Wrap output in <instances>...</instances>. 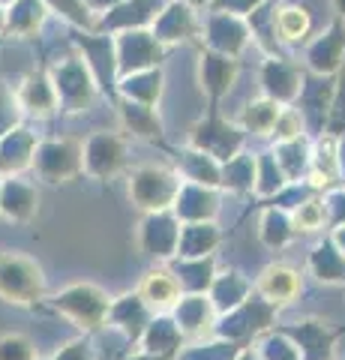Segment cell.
Segmentation results:
<instances>
[{
	"label": "cell",
	"mask_w": 345,
	"mask_h": 360,
	"mask_svg": "<svg viewBox=\"0 0 345 360\" xmlns=\"http://www.w3.org/2000/svg\"><path fill=\"white\" fill-rule=\"evenodd\" d=\"M273 27H276L280 45H300V42L309 39L315 21H313L309 6H304V4H276Z\"/></svg>",
	"instance_id": "cell-14"
},
{
	"label": "cell",
	"mask_w": 345,
	"mask_h": 360,
	"mask_svg": "<svg viewBox=\"0 0 345 360\" xmlns=\"http://www.w3.org/2000/svg\"><path fill=\"white\" fill-rule=\"evenodd\" d=\"M0 360H33V345L30 340L18 333L0 336Z\"/></svg>",
	"instance_id": "cell-25"
},
{
	"label": "cell",
	"mask_w": 345,
	"mask_h": 360,
	"mask_svg": "<svg viewBox=\"0 0 345 360\" xmlns=\"http://www.w3.org/2000/svg\"><path fill=\"white\" fill-rule=\"evenodd\" d=\"M162 90H165L162 66H150V70H138V72L120 75V94H124V99H132V103L160 105Z\"/></svg>",
	"instance_id": "cell-15"
},
{
	"label": "cell",
	"mask_w": 345,
	"mask_h": 360,
	"mask_svg": "<svg viewBox=\"0 0 345 360\" xmlns=\"http://www.w3.org/2000/svg\"><path fill=\"white\" fill-rule=\"evenodd\" d=\"M321 222H325V205H321V201H306V205H300V210L294 213V225L300 231H315V229H321Z\"/></svg>",
	"instance_id": "cell-26"
},
{
	"label": "cell",
	"mask_w": 345,
	"mask_h": 360,
	"mask_svg": "<svg viewBox=\"0 0 345 360\" xmlns=\"http://www.w3.org/2000/svg\"><path fill=\"white\" fill-rule=\"evenodd\" d=\"M54 360H91V352H87V342H72V345H66Z\"/></svg>",
	"instance_id": "cell-28"
},
{
	"label": "cell",
	"mask_w": 345,
	"mask_h": 360,
	"mask_svg": "<svg viewBox=\"0 0 345 360\" xmlns=\"http://www.w3.org/2000/svg\"><path fill=\"white\" fill-rule=\"evenodd\" d=\"M58 94H60L70 105H75V108H84L87 103H91V96H93V82H91V75H87L84 66H79V63L63 66L60 75H58Z\"/></svg>",
	"instance_id": "cell-19"
},
{
	"label": "cell",
	"mask_w": 345,
	"mask_h": 360,
	"mask_svg": "<svg viewBox=\"0 0 345 360\" xmlns=\"http://www.w3.org/2000/svg\"><path fill=\"white\" fill-rule=\"evenodd\" d=\"M259 291L271 303H276V307H285V303H292L300 291L297 270H292L288 264H271L259 279Z\"/></svg>",
	"instance_id": "cell-17"
},
{
	"label": "cell",
	"mask_w": 345,
	"mask_h": 360,
	"mask_svg": "<svg viewBox=\"0 0 345 360\" xmlns=\"http://www.w3.org/2000/svg\"><path fill=\"white\" fill-rule=\"evenodd\" d=\"M120 123L141 141H162V117L157 105H141L132 103V99H124L120 103Z\"/></svg>",
	"instance_id": "cell-16"
},
{
	"label": "cell",
	"mask_w": 345,
	"mask_h": 360,
	"mask_svg": "<svg viewBox=\"0 0 345 360\" xmlns=\"http://www.w3.org/2000/svg\"><path fill=\"white\" fill-rule=\"evenodd\" d=\"M271 135L276 141H292V139H300L304 135V115H300V108L294 105H282L280 108V117H276Z\"/></svg>",
	"instance_id": "cell-23"
},
{
	"label": "cell",
	"mask_w": 345,
	"mask_h": 360,
	"mask_svg": "<svg viewBox=\"0 0 345 360\" xmlns=\"http://www.w3.org/2000/svg\"><path fill=\"white\" fill-rule=\"evenodd\" d=\"M54 309L63 312V315H70L79 328L93 330V328H99V324L105 321L108 300H105L103 291L93 288V285H72L70 291L58 295V300H54Z\"/></svg>",
	"instance_id": "cell-9"
},
{
	"label": "cell",
	"mask_w": 345,
	"mask_h": 360,
	"mask_svg": "<svg viewBox=\"0 0 345 360\" xmlns=\"http://www.w3.org/2000/svg\"><path fill=\"white\" fill-rule=\"evenodd\" d=\"M237 72H240L237 58H228V54H216L210 49H202V60H198V84H202L204 96L214 105L228 94L231 87H235Z\"/></svg>",
	"instance_id": "cell-10"
},
{
	"label": "cell",
	"mask_w": 345,
	"mask_h": 360,
	"mask_svg": "<svg viewBox=\"0 0 345 360\" xmlns=\"http://www.w3.org/2000/svg\"><path fill=\"white\" fill-rule=\"evenodd\" d=\"M129 195L138 201V207H165L181 195V180L162 165H141L132 174Z\"/></svg>",
	"instance_id": "cell-7"
},
{
	"label": "cell",
	"mask_w": 345,
	"mask_h": 360,
	"mask_svg": "<svg viewBox=\"0 0 345 360\" xmlns=\"http://www.w3.org/2000/svg\"><path fill=\"white\" fill-rule=\"evenodd\" d=\"M306 66L321 78H333L345 66V21L333 18L330 25L309 39L306 45Z\"/></svg>",
	"instance_id": "cell-6"
},
{
	"label": "cell",
	"mask_w": 345,
	"mask_h": 360,
	"mask_svg": "<svg viewBox=\"0 0 345 360\" xmlns=\"http://www.w3.org/2000/svg\"><path fill=\"white\" fill-rule=\"evenodd\" d=\"M280 103H273V99H252V103L243 108L240 115V129L243 132H252V135H271L276 117H280Z\"/></svg>",
	"instance_id": "cell-20"
},
{
	"label": "cell",
	"mask_w": 345,
	"mask_h": 360,
	"mask_svg": "<svg viewBox=\"0 0 345 360\" xmlns=\"http://www.w3.org/2000/svg\"><path fill=\"white\" fill-rule=\"evenodd\" d=\"M117 4H124V0H87V6H91L93 13H105V9L117 6Z\"/></svg>",
	"instance_id": "cell-29"
},
{
	"label": "cell",
	"mask_w": 345,
	"mask_h": 360,
	"mask_svg": "<svg viewBox=\"0 0 345 360\" xmlns=\"http://www.w3.org/2000/svg\"><path fill=\"white\" fill-rule=\"evenodd\" d=\"M37 165L46 174V180L58 184V180L70 177L82 168V150L75 141H48L37 150Z\"/></svg>",
	"instance_id": "cell-13"
},
{
	"label": "cell",
	"mask_w": 345,
	"mask_h": 360,
	"mask_svg": "<svg viewBox=\"0 0 345 360\" xmlns=\"http://www.w3.org/2000/svg\"><path fill=\"white\" fill-rule=\"evenodd\" d=\"M243 144V129L235 127V123L222 120L216 105L210 108V115L198 123L193 129V148L195 150H204L207 156H214V160H231Z\"/></svg>",
	"instance_id": "cell-5"
},
{
	"label": "cell",
	"mask_w": 345,
	"mask_h": 360,
	"mask_svg": "<svg viewBox=\"0 0 345 360\" xmlns=\"http://www.w3.org/2000/svg\"><path fill=\"white\" fill-rule=\"evenodd\" d=\"M204 49L216 54H228V58H240L247 51V45L252 42L247 18L231 15V13H210L202 18V30H198Z\"/></svg>",
	"instance_id": "cell-2"
},
{
	"label": "cell",
	"mask_w": 345,
	"mask_h": 360,
	"mask_svg": "<svg viewBox=\"0 0 345 360\" xmlns=\"http://www.w3.org/2000/svg\"><path fill=\"white\" fill-rule=\"evenodd\" d=\"M126 160V144L120 135H93L91 141H87V148H84V165H87V172L96 174V177H111V174H117L120 172V165H124Z\"/></svg>",
	"instance_id": "cell-12"
},
{
	"label": "cell",
	"mask_w": 345,
	"mask_h": 360,
	"mask_svg": "<svg viewBox=\"0 0 345 360\" xmlns=\"http://www.w3.org/2000/svg\"><path fill=\"white\" fill-rule=\"evenodd\" d=\"M162 6V0H124V4L111 6L99 18V30L103 33H124V30H141V27H150L153 18H157Z\"/></svg>",
	"instance_id": "cell-11"
},
{
	"label": "cell",
	"mask_w": 345,
	"mask_h": 360,
	"mask_svg": "<svg viewBox=\"0 0 345 360\" xmlns=\"http://www.w3.org/2000/svg\"><path fill=\"white\" fill-rule=\"evenodd\" d=\"M304 72L300 66L288 58H280V54H271L261 63V90L267 99L280 105H294L300 94H304Z\"/></svg>",
	"instance_id": "cell-8"
},
{
	"label": "cell",
	"mask_w": 345,
	"mask_h": 360,
	"mask_svg": "<svg viewBox=\"0 0 345 360\" xmlns=\"http://www.w3.org/2000/svg\"><path fill=\"white\" fill-rule=\"evenodd\" d=\"M138 297L148 309L153 312H165L171 309L177 300H181V285H177V279L169 276L165 270H153V274L144 276V283L138 288Z\"/></svg>",
	"instance_id": "cell-18"
},
{
	"label": "cell",
	"mask_w": 345,
	"mask_h": 360,
	"mask_svg": "<svg viewBox=\"0 0 345 360\" xmlns=\"http://www.w3.org/2000/svg\"><path fill=\"white\" fill-rule=\"evenodd\" d=\"M115 58H117V72L129 75L138 70H150V66H162L165 60V45L153 37L150 27L141 30H124L115 33Z\"/></svg>",
	"instance_id": "cell-3"
},
{
	"label": "cell",
	"mask_w": 345,
	"mask_h": 360,
	"mask_svg": "<svg viewBox=\"0 0 345 360\" xmlns=\"http://www.w3.org/2000/svg\"><path fill=\"white\" fill-rule=\"evenodd\" d=\"M198 30H202V15H198V9L183 4V0H162L160 13L150 25V33L165 49L193 42L198 37Z\"/></svg>",
	"instance_id": "cell-4"
},
{
	"label": "cell",
	"mask_w": 345,
	"mask_h": 360,
	"mask_svg": "<svg viewBox=\"0 0 345 360\" xmlns=\"http://www.w3.org/2000/svg\"><path fill=\"white\" fill-rule=\"evenodd\" d=\"M54 9L72 21V25H82V27H93V9L87 6V0H48Z\"/></svg>",
	"instance_id": "cell-24"
},
{
	"label": "cell",
	"mask_w": 345,
	"mask_h": 360,
	"mask_svg": "<svg viewBox=\"0 0 345 360\" xmlns=\"http://www.w3.org/2000/svg\"><path fill=\"white\" fill-rule=\"evenodd\" d=\"M46 295V276L37 262L18 252H0V297L18 307H33Z\"/></svg>",
	"instance_id": "cell-1"
},
{
	"label": "cell",
	"mask_w": 345,
	"mask_h": 360,
	"mask_svg": "<svg viewBox=\"0 0 345 360\" xmlns=\"http://www.w3.org/2000/svg\"><path fill=\"white\" fill-rule=\"evenodd\" d=\"M330 9H333V18L345 21V0H330Z\"/></svg>",
	"instance_id": "cell-30"
},
{
	"label": "cell",
	"mask_w": 345,
	"mask_h": 360,
	"mask_svg": "<svg viewBox=\"0 0 345 360\" xmlns=\"http://www.w3.org/2000/svg\"><path fill=\"white\" fill-rule=\"evenodd\" d=\"M183 4H189L193 9H198V13H202V9H207V6H210V0H183Z\"/></svg>",
	"instance_id": "cell-31"
},
{
	"label": "cell",
	"mask_w": 345,
	"mask_h": 360,
	"mask_svg": "<svg viewBox=\"0 0 345 360\" xmlns=\"http://www.w3.org/2000/svg\"><path fill=\"white\" fill-rule=\"evenodd\" d=\"M264 4V0H210V13H231V15H240L247 18L249 13H255Z\"/></svg>",
	"instance_id": "cell-27"
},
{
	"label": "cell",
	"mask_w": 345,
	"mask_h": 360,
	"mask_svg": "<svg viewBox=\"0 0 345 360\" xmlns=\"http://www.w3.org/2000/svg\"><path fill=\"white\" fill-rule=\"evenodd\" d=\"M0 210H4L9 219H30V213L37 210V195H33L27 186L13 184L0 195Z\"/></svg>",
	"instance_id": "cell-21"
},
{
	"label": "cell",
	"mask_w": 345,
	"mask_h": 360,
	"mask_svg": "<svg viewBox=\"0 0 345 360\" xmlns=\"http://www.w3.org/2000/svg\"><path fill=\"white\" fill-rule=\"evenodd\" d=\"M325 127H327V135H333V139L345 135V72H337V84H333L327 115H325Z\"/></svg>",
	"instance_id": "cell-22"
}]
</instances>
